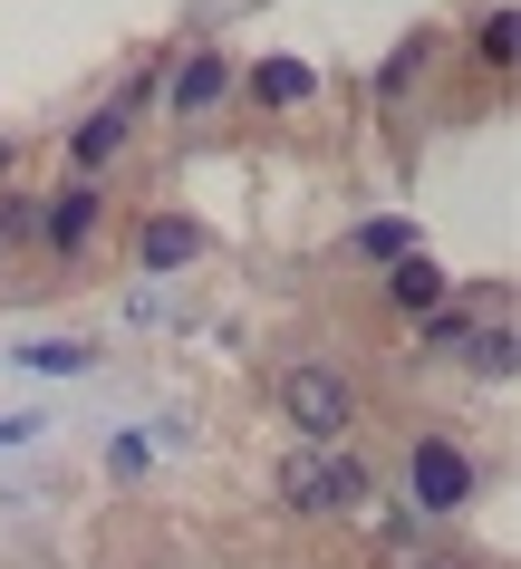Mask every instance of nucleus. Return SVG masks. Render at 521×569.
<instances>
[{"label":"nucleus","mask_w":521,"mask_h":569,"mask_svg":"<svg viewBox=\"0 0 521 569\" xmlns=\"http://www.w3.org/2000/svg\"><path fill=\"white\" fill-rule=\"evenodd\" d=\"M280 502L309 511V521H338V511L368 502V463L348 445H300V453H280Z\"/></svg>","instance_id":"nucleus-1"},{"label":"nucleus","mask_w":521,"mask_h":569,"mask_svg":"<svg viewBox=\"0 0 521 569\" xmlns=\"http://www.w3.org/2000/svg\"><path fill=\"white\" fill-rule=\"evenodd\" d=\"M280 416L300 425L309 445H348V425H358V377H348V367H319V358L280 367Z\"/></svg>","instance_id":"nucleus-2"},{"label":"nucleus","mask_w":521,"mask_h":569,"mask_svg":"<svg viewBox=\"0 0 521 569\" xmlns=\"http://www.w3.org/2000/svg\"><path fill=\"white\" fill-rule=\"evenodd\" d=\"M473 453L454 445V435H415V445H405V502L415 511H434V521H444V511H463L473 502Z\"/></svg>","instance_id":"nucleus-3"},{"label":"nucleus","mask_w":521,"mask_h":569,"mask_svg":"<svg viewBox=\"0 0 521 569\" xmlns=\"http://www.w3.org/2000/svg\"><path fill=\"white\" fill-rule=\"evenodd\" d=\"M97 212H107V203H97V183H68L59 203H39V241H49V251H88Z\"/></svg>","instance_id":"nucleus-4"},{"label":"nucleus","mask_w":521,"mask_h":569,"mask_svg":"<svg viewBox=\"0 0 521 569\" xmlns=\"http://www.w3.org/2000/svg\"><path fill=\"white\" fill-rule=\"evenodd\" d=\"M136 251H146V270H184V261H203V222L193 212H154Z\"/></svg>","instance_id":"nucleus-5"},{"label":"nucleus","mask_w":521,"mask_h":569,"mask_svg":"<svg viewBox=\"0 0 521 569\" xmlns=\"http://www.w3.org/2000/svg\"><path fill=\"white\" fill-rule=\"evenodd\" d=\"M117 154H126V117H117V107H97V117L78 126V136H68V164H78V183H88V174H107Z\"/></svg>","instance_id":"nucleus-6"},{"label":"nucleus","mask_w":521,"mask_h":569,"mask_svg":"<svg viewBox=\"0 0 521 569\" xmlns=\"http://www.w3.org/2000/svg\"><path fill=\"white\" fill-rule=\"evenodd\" d=\"M222 88H232V68H222L213 49H193V59L174 68V117H203V107H222Z\"/></svg>","instance_id":"nucleus-7"},{"label":"nucleus","mask_w":521,"mask_h":569,"mask_svg":"<svg viewBox=\"0 0 521 569\" xmlns=\"http://www.w3.org/2000/svg\"><path fill=\"white\" fill-rule=\"evenodd\" d=\"M242 88L261 97V107H300V97L319 88V68L309 59H261V68H242Z\"/></svg>","instance_id":"nucleus-8"},{"label":"nucleus","mask_w":521,"mask_h":569,"mask_svg":"<svg viewBox=\"0 0 521 569\" xmlns=\"http://www.w3.org/2000/svg\"><path fill=\"white\" fill-rule=\"evenodd\" d=\"M463 358H473V377H483V387H502V377H512V358H521V348H512V319L473 329V338H463Z\"/></svg>","instance_id":"nucleus-9"},{"label":"nucleus","mask_w":521,"mask_h":569,"mask_svg":"<svg viewBox=\"0 0 521 569\" xmlns=\"http://www.w3.org/2000/svg\"><path fill=\"white\" fill-rule=\"evenodd\" d=\"M387 290H397V309H434V300H444V270H434L425 251H405V261H397V280H387Z\"/></svg>","instance_id":"nucleus-10"},{"label":"nucleus","mask_w":521,"mask_h":569,"mask_svg":"<svg viewBox=\"0 0 521 569\" xmlns=\"http://www.w3.org/2000/svg\"><path fill=\"white\" fill-rule=\"evenodd\" d=\"M358 251H368V261H405V251H415V222H397V212H387V222H368V232H358Z\"/></svg>","instance_id":"nucleus-11"},{"label":"nucleus","mask_w":521,"mask_h":569,"mask_svg":"<svg viewBox=\"0 0 521 569\" xmlns=\"http://www.w3.org/2000/svg\"><path fill=\"white\" fill-rule=\"evenodd\" d=\"M387 569H463V560L444 550V540H415V531H405V540H387Z\"/></svg>","instance_id":"nucleus-12"},{"label":"nucleus","mask_w":521,"mask_h":569,"mask_svg":"<svg viewBox=\"0 0 521 569\" xmlns=\"http://www.w3.org/2000/svg\"><path fill=\"white\" fill-rule=\"evenodd\" d=\"M30 232H39V203L30 193H0V251H20Z\"/></svg>","instance_id":"nucleus-13"},{"label":"nucleus","mask_w":521,"mask_h":569,"mask_svg":"<svg viewBox=\"0 0 521 569\" xmlns=\"http://www.w3.org/2000/svg\"><path fill=\"white\" fill-rule=\"evenodd\" d=\"M473 49H483V68H512V10H492L483 30H473Z\"/></svg>","instance_id":"nucleus-14"},{"label":"nucleus","mask_w":521,"mask_h":569,"mask_svg":"<svg viewBox=\"0 0 521 569\" xmlns=\"http://www.w3.org/2000/svg\"><path fill=\"white\" fill-rule=\"evenodd\" d=\"M30 367H39V377H78V367H88V348H68V338H49V348H30Z\"/></svg>","instance_id":"nucleus-15"},{"label":"nucleus","mask_w":521,"mask_h":569,"mask_svg":"<svg viewBox=\"0 0 521 569\" xmlns=\"http://www.w3.org/2000/svg\"><path fill=\"white\" fill-rule=\"evenodd\" d=\"M463 338H473V319H463V309H434V319H425V348H463Z\"/></svg>","instance_id":"nucleus-16"},{"label":"nucleus","mask_w":521,"mask_h":569,"mask_svg":"<svg viewBox=\"0 0 521 569\" xmlns=\"http://www.w3.org/2000/svg\"><path fill=\"white\" fill-rule=\"evenodd\" d=\"M0 174H10V136H0Z\"/></svg>","instance_id":"nucleus-17"}]
</instances>
